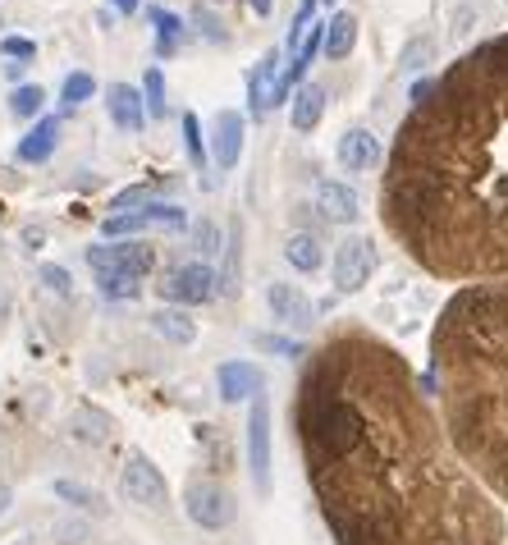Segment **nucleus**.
Listing matches in <instances>:
<instances>
[{
    "mask_svg": "<svg viewBox=\"0 0 508 545\" xmlns=\"http://www.w3.org/2000/svg\"><path fill=\"white\" fill-rule=\"evenodd\" d=\"M293 431L339 545H504V513L426 404V381L371 330H335L307 358Z\"/></svg>",
    "mask_w": 508,
    "mask_h": 545,
    "instance_id": "f257e3e1",
    "label": "nucleus"
},
{
    "mask_svg": "<svg viewBox=\"0 0 508 545\" xmlns=\"http://www.w3.org/2000/svg\"><path fill=\"white\" fill-rule=\"evenodd\" d=\"M380 216L440 280H508V33L467 51L399 124Z\"/></svg>",
    "mask_w": 508,
    "mask_h": 545,
    "instance_id": "f03ea898",
    "label": "nucleus"
},
{
    "mask_svg": "<svg viewBox=\"0 0 508 545\" xmlns=\"http://www.w3.org/2000/svg\"><path fill=\"white\" fill-rule=\"evenodd\" d=\"M431 385L458 458L508 504V280L472 284L444 303L431 335Z\"/></svg>",
    "mask_w": 508,
    "mask_h": 545,
    "instance_id": "7ed1b4c3",
    "label": "nucleus"
},
{
    "mask_svg": "<svg viewBox=\"0 0 508 545\" xmlns=\"http://www.w3.org/2000/svg\"><path fill=\"white\" fill-rule=\"evenodd\" d=\"M184 513L202 527V532H225V527L238 518V504L220 481H193V486L184 491Z\"/></svg>",
    "mask_w": 508,
    "mask_h": 545,
    "instance_id": "20e7f679",
    "label": "nucleus"
},
{
    "mask_svg": "<svg viewBox=\"0 0 508 545\" xmlns=\"http://www.w3.org/2000/svg\"><path fill=\"white\" fill-rule=\"evenodd\" d=\"M380 266V252L376 243L367 239V234H353V239H344L335 248V262H330V275H335V289L339 294H357L362 284L376 275Z\"/></svg>",
    "mask_w": 508,
    "mask_h": 545,
    "instance_id": "39448f33",
    "label": "nucleus"
},
{
    "mask_svg": "<svg viewBox=\"0 0 508 545\" xmlns=\"http://www.w3.org/2000/svg\"><path fill=\"white\" fill-rule=\"evenodd\" d=\"M87 266L97 275H124V280H147L156 266V252L147 243H115V248H87Z\"/></svg>",
    "mask_w": 508,
    "mask_h": 545,
    "instance_id": "423d86ee",
    "label": "nucleus"
},
{
    "mask_svg": "<svg viewBox=\"0 0 508 545\" xmlns=\"http://www.w3.org/2000/svg\"><path fill=\"white\" fill-rule=\"evenodd\" d=\"M248 468H252L257 495H271V404L261 394L252 399V413H248Z\"/></svg>",
    "mask_w": 508,
    "mask_h": 545,
    "instance_id": "0eeeda50",
    "label": "nucleus"
},
{
    "mask_svg": "<svg viewBox=\"0 0 508 545\" xmlns=\"http://www.w3.org/2000/svg\"><path fill=\"white\" fill-rule=\"evenodd\" d=\"M161 298H170V303L179 307H193V303H211L216 298V271L206 262H188V266H174L170 275H165L161 284Z\"/></svg>",
    "mask_w": 508,
    "mask_h": 545,
    "instance_id": "6e6552de",
    "label": "nucleus"
},
{
    "mask_svg": "<svg viewBox=\"0 0 508 545\" xmlns=\"http://www.w3.org/2000/svg\"><path fill=\"white\" fill-rule=\"evenodd\" d=\"M119 491H124V500L129 504H138V509H165V500H170L165 477L152 468V458H142V454H133L129 463H124Z\"/></svg>",
    "mask_w": 508,
    "mask_h": 545,
    "instance_id": "1a4fd4ad",
    "label": "nucleus"
},
{
    "mask_svg": "<svg viewBox=\"0 0 508 545\" xmlns=\"http://www.w3.org/2000/svg\"><path fill=\"white\" fill-rule=\"evenodd\" d=\"M188 216L184 207H170V202H147L142 211H124V216L106 220V239H119V234H133V229H184Z\"/></svg>",
    "mask_w": 508,
    "mask_h": 545,
    "instance_id": "9d476101",
    "label": "nucleus"
},
{
    "mask_svg": "<svg viewBox=\"0 0 508 545\" xmlns=\"http://www.w3.org/2000/svg\"><path fill=\"white\" fill-rule=\"evenodd\" d=\"M238 156H243V115L238 110H220L216 124H211V161L220 170H234Z\"/></svg>",
    "mask_w": 508,
    "mask_h": 545,
    "instance_id": "9b49d317",
    "label": "nucleus"
},
{
    "mask_svg": "<svg viewBox=\"0 0 508 545\" xmlns=\"http://www.w3.org/2000/svg\"><path fill=\"white\" fill-rule=\"evenodd\" d=\"M335 152H339V165H344L348 175H367V170L380 165V138L371 129H348Z\"/></svg>",
    "mask_w": 508,
    "mask_h": 545,
    "instance_id": "f8f14e48",
    "label": "nucleus"
},
{
    "mask_svg": "<svg viewBox=\"0 0 508 545\" xmlns=\"http://www.w3.org/2000/svg\"><path fill=\"white\" fill-rule=\"evenodd\" d=\"M266 303H271V312H275V321H284V326H312V303H307V294L298 289V284H284V280H275L271 289H266Z\"/></svg>",
    "mask_w": 508,
    "mask_h": 545,
    "instance_id": "ddd939ff",
    "label": "nucleus"
},
{
    "mask_svg": "<svg viewBox=\"0 0 508 545\" xmlns=\"http://www.w3.org/2000/svg\"><path fill=\"white\" fill-rule=\"evenodd\" d=\"M216 385H220V399H225V404H243V399H257L266 376H261L252 362H225V367L216 371Z\"/></svg>",
    "mask_w": 508,
    "mask_h": 545,
    "instance_id": "4468645a",
    "label": "nucleus"
},
{
    "mask_svg": "<svg viewBox=\"0 0 508 545\" xmlns=\"http://www.w3.org/2000/svg\"><path fill=\"white\" fill-rule=\"evenodd\" d=\"M316 211H321L325 220H335V225H353L357 211H362V202H357V193L348 184L325 179V184H316Z\"/></svg>",
    "mask_w": 508,
    "mask_h": 545,
    "instance_id": "2eb2a0df",
    "label": "nucleus"
},
{
    "mask_svg": "<svg viewBox=\"0 0 508 545\" xmlns=\"http://www.w3.org/2000/svg\"><path fill=\"white\" fill-rule=\"evenodd\" d=\"M106 110H110V120H115L124 133H138L142 129V92L129 88V83H110Z\"/></svg>",
    "mask_w": 508,
    "mask_h": 545,
    "instance_id": "dca6fc26",
    "label": "nucleus"
},
{
    "mask_svg": "<svg viewBox=\"0 0 508 545\" xmlns=\"http://www.w3.org/2000/svg\"><path fill=\"white\" fill-rule=\"evenodd\" d=\"M55 142H60V120H37L19 142V161L23 165H42L46 156L55 152Z\"/></svg>",
    "mask_w": 508,
    "mask_h": 545,
    "instance_id": "f3484780",
    "label": "nucleus"
},
{
    "mask_svg": "<svg viewBox=\"0 0 508 545\" xmlns=\"http://www.w3.org/2000/svg\"><path fill=\"white\" fill-rule=\"evenodd\" d=\"M284 262H289L293 271H303V275L321 271V262H325L321 239H316V234H307V229H298V234H289V243H284Z\"/></svg>",
    "mask_w": 508,
    "mask_h": 545,
    "instance_id": "a211bd4d",
    "label": "nucleus"
},
{
    "mask_svg": "<svg viewBox=\"0 0 508 545\" xmlns=\"http://www.w3.org/2000/svg\"><path fill=\"white\" fill-rule=\"evenodd\" d=\"M353 46H357V19H353V14H335V19L325 23L321 51L330 55V60H348V55H353Z\"/></svg>",
    "mask_w": 508,
    "mask_h": 545,
    "instance_id": "6ab92c4d",
    "label": "nucleus"
},
{
    "mask_svg": "<svg viewBox=\"0 0 508 545\" xmlns=\"http://www.w3.org/2000/svg\"><path fill=\"white\" fill-rule=\"evenodd\" d=\"M321 115H325V88L321 83H307L303 92H298V97H293V129L298 133H312L316 124H321Z\"/></svg>",
    "mask_w": 508,
    "mask_h": 545,
    "instance_id": "aec40b11",
    "label": "nucleus"
},
{
    "mask_svg": "<svg viewBox=\"0 0 508 545\" xmlns=\"http://www.w3.org/2000/svg\"><path fill=\"white\" fill-rule=\"evenodd\" d=\"M152 330L161 339H170V344H193L197 339V326L184 307H161V312H152Z\"/></svg>",
    "mask_w": 508,
    "mask_h": 545,
    "instance_id": "412c9836",
    "label": "nucleus"
},
{
    "mask_svg": "<svg viewBox=\"0 0 508 545\" xmlns=\"http://www.w3.org/2000/svg\"><path fill=\"white\" fill-rule=\"evenodd\" d=\"M275 65H280V55H266V60H261L257 65V74L248 78V101H252V115H266V110H271V78H275Z\"/></svg>",
    "mask_w": 508,
    "mask_h": 545,
    "instance_id": "4be33fe9",
    "label": "nucleus"
},
{
    "mask_svg": "<svg viewBox=\"0 0 508 545\" xmlns=\"http://www.w3.org/2000/svg\"><path fill=\"white\" fill-rule=\"evenodd\" d=\"M69 431H74L83 445H101V440L110 436V417L97 413V408H78V413L69 417Z\"/></svg>",
    "mask_w": 508,
    "mask_h": 545,
    "instance_id": "5701e85b",
    "label": "nucleus"
},
{
    "mask_svg": "<svg viewBox=\"0 0 508 545\" xmlns=\"http://www.w3.org/2000/svg\"><path fill=\"white\" fill-rule=\"evenodd\" d=\"M46 106V92L37 88V83H19L10 97V115H19V120H37Z\"/></svg>",
    "mask_w": 508,
    "mask_h": 545,
    "instance_id": "b1692460",
    "label": "nucleus"
},
{
    "mask_svg": "<svg viewBox=\"0 0 508 545\" xmlns=\"http://www.w3.org/2000/svg\"><path fill=\"white\" fill-rule=\"evenodd\" d=\"M92 92H97V78L78 69V74H69V78H65V88H60V106L74 110V106H83V101L92 97Z\"/></svg>",
    "mask_w": 508,
    "mask_h": 545,
    "instance_id": "393cba45",
    "label": "nucleus"
},
{
    "mask_svg": "<svg viewBox=\"0 0 508 545\" xmlns=\"http://www.w3.org/2000/svg\"><path fill=\"white\" fill-rule=\"evenodd\" d=\"M55 495H60L65 504H74V509H101V495H97V491H87L83 481L60 477V481H55Z\"/></svg>",
    "mask_w": 508,
    "mask_h": 545,
    "instance_id": "a878e982",
    "label": "nucleus"
},
{
    "mask_svg": "<svg viewBox=\"0 0 508 545\" xmlns=\"http://www.w3.org/2000/svg\"><path fill=\"white\" fill-rule=\"evenodd\" d=\"M142 106L152 110V120H165V74L161 69H147V83H142Z\"/></svg>",
    "mask_w": 508,
    "mask_h": 545,
    "instance_id": "bb28decb",
    "label": "nucleus"
},
{
    "mask_svg": "<svg viewBox=\"0 0 508 545\" xmlns=\"http://www.w3.org/2000/svg\"><path fill=\"white\" fill-rule=\"evenodd\" d=\"M435 60V42L431 37H412L408 46H403V55H399V65L408 69V74H417V69H426Z\"/></svg>",
    "mask_w": 508,
    "mask_h": 545,
    "instance_id": "cd10ccee",
    "label": "nucleus"
},
{
    "mask_svg": "<svg viewBox=\"0 0 508 545\" xmlns=\"http://www.w3.org/2000/svg\"><path fill=\"white\" fill-rule=\"evenodd\" d=\"M147 19L156 23V33H161V51L170 55V51H174V37L184 33V19H174L170 10H156V5H152V10H147Z\"/></svg>",
    "mask_w": 508,
    "mask_h": 545,
    "instance_id": "c85d7f7f",
    "label": "nucleus"
},
{
    "mask_svg": "<svg viewBox=\"0 0 508 545\" xmlns=\"http://www.w3.org/2000/svg\"><path fill=\"white\" fill-rule=\"evenodd\" d=\"M0 55L28 65V60H37V42H28V37H0Z\"/></svg>",
    "mask_w": 508,
    "mask_h": 545,
    "instance_id": "c756f323",
    "label": "nucleus"
},
{
    "mask_svg": "<svg viewBox=\"0 0 508 545\" xmlns=\"http://www.w3.org/2000/svg\"><path fill=\"white\" fill-rule=\"evenodd\" d=\"M101 294L106 298H133L138 294V280H124V275H97Z\"/></svg>",
    "mask_w": 508,
    "mask_h": 545,
    "instance_id": "7c9ffc66",
    "label": "nucleus"
},
{
    "mask_svg": "<svg viewBox=\"0 0 508 545\" xmlns=\"http://www.w3.org/2000/svg\"><path fill=\"white\" fill-rule=\"evenodd\" d=\"M37 280H42L51 294H69V289H74V280H69L65 266H42V271H37Z\"/></svg>",
    "mask_w": 508,
    "mask_h": 545,
    "instance_id": "2f4dec72",
    "label": "nucleus"
},
{
    "mask_svg": "<svg viewBox=\"0 0 508 545\" xmlns=\"http://www.w3.org/2000/svg\"><path fill=\"white\" fill-rule=\"evenodd\" d=\"M257 349L284 353V358H303V344H293V339H280V335H257Z\"/></svg>",
    "mask_w": 508,
    "mask_h": 545,
    "instance_id": "473e14b6",
    "label": "nucleus"
},
{
    "mask_svg": "<svg viewBox=\"0 0 508 545\" xmlns=\"http://www.w3.org/2000/svg\"><path fill=\"white\" fill-rule=\"evenodd\" d=\"M184 138H188V152H193V161H197V165H206V152H202V124H197L193 110L184 115Z\"/></svg>",
    "mask_w": 508,
    "mask_h": 545,
    "instance_id": "72a5a7b5",
    "label": "nucleus"
},
{
    "mask_svg": "<svg viewBox=\"0 0 508 545\" xmlns=\"http://www.w3.org/2000/svg\"><path fill=\"white\" fill-rule=\"evenodd\" d=\"M197 28H202L206 42H225V23H216L211 10H197Z\"/></svg>",
    "mask_w": 508,
    "mask_h": 545,
    "instance_id": "f704fd0d",
    "label": "nucleus"
},
{
    "mask_svg": "<svg viewBox=\"0 0 508 545\" xmlns=\"http://www.w3.org/2000/svg\"><path fill=\"white\" fill-rule=\"evenodd\" d=\"M197 243H202V252H220V248H216V243H220L216 225H197Z\"/></svg>",
    "mask_w": 508,
    "mask_h": 545,
    "instance_id": "c9c22d12",
    "label": "nucleus"
},
{
    "mask_svg": "<svg viewBox=\"0 0 508 545\" xmlns=\"http://www.w3.org/2000/svg\"><path fill=\"white\" fill-rule=\"evenodd\" d=\"M23 243H28V248H42V243H46V234H42V229H33V225H28V229H23Z\"/></svg>",
    "mask_w": 508,
    "mask_h": 545,
    "instance_id": "e433bc0d",
    "label": "nucleus"
},
{
    "mask_svg": "<svg viewBox=\"0 0 508 545\" xmlns=\"http://www.w3.org/2000/svg\"><path fill=\"white\" fill-rule=\"evenodd\" d=\"M248 5H252V14H261V19L275 10V0H248Z\"/></svg>",
    "mask_w": 508,
    "mask_h": 545,
    "instance_id": "4c0bfd02",
    "label": "nucleus"
},
{
    "mask_svg": "<svg viewBox=\"0 0 508 545\" xmlns=\"http://www.w3.org/2000/svg\"><path fill=\"white\" fill-rule=\"evenodd\" d=\"M23 69H28V65H19V60H10V65H5V78H10V83H19V78H23Z\"/></svg>",
    "mask_w": 508,
    "mask_h": 545,
    "instance_id": "58836bf2",
    "label": "nucleus"
},
{
    "mask_svg": "<svg viewBox=\"0 0 508 545\" xmlns=\"http://www.w3.org/2000/svg\"><path fill=\"white\" fill-rule=\"evenodd\" d=\"M110 5H115V10H124V14H133L142 5V0H110Z\"/></svg>",
    "mask_w": 508,
    "mask_h": 545,
    "instance_id": "ea45409f",
    "label": "nucleus"
},
{
    "mask_svg": "<svg viewBox=\"0 0 508 545\" xmlns=\"http://www.w3.org/2000/svg\"><path fill=\"white\" fill-rule=\"evenodd\" d=\"M10 509V491H5V486H0V513Z\"/></svg>",
    "mask_w": 508,
    "mask_h": 545,
    "instance_id": "a19ab883",
    "label": "nucleus"
},
{
    "mask_svg": "<svg viewBox=\"0 0 508 545\" xmlns=\"http://www.w3.org/2000/svg\"><path fill=\"white\" fill-rule=\"evenodd\" d=\"M0 317H5V298H0Z\"/></svg>",
    "mask_w": 508,
    "mask_h": 545,
    "instance_id": "79ce46f5",
    "label": "nucleus"
}]
</instances>
